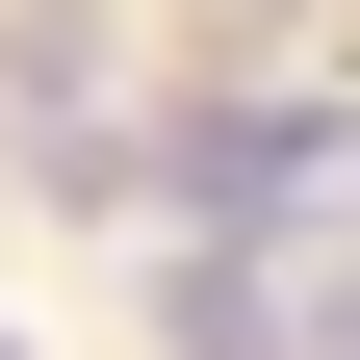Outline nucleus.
Listing matches in <instances>:
<instances>
[{"label":"nucleus","mask_w":360,"mask_h":360,"mask_svg":"<svg viewBox=\"0 0 360 360\" xmlns=\"http://www.w3.org/2000/svg\"><path fill=\"white\" fill-rule=\"evenodd\" d=\"M283 283H309V309H283V360H360V232H335V257H283Z\"/></svg>","instance_id":"nucleus-1"}]
</instances>
